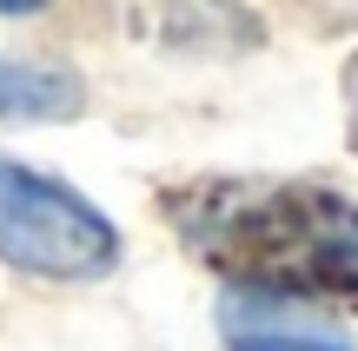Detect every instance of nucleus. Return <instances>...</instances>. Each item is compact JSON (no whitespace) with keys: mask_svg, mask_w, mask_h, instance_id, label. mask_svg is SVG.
Returning a JSON list of instances; mask_svg holds the SVG:
<instances>
[{"mask_svg":"<svg viewBox=\"0 0 358 351\" xmlns=\"http://www.w3.org/2000/svg\"><path fill=\"white\" fill-rule=\"evenodd\" d=\"M173 232L232 292L345 299L358 292V199L312 179H206L166 199Z\"/></svg>","mask_w":358,"mask_h":351,"instance_id":"f257e3e1","label":"nucleus"},{"mask_svg":"<svg viewBox=\"0 0 358 351\" xmlns=\"http://www.w3.org/2000/svg\"><path fill=\"white\" fill-rule=\"evenodd\" d=\"M0 265L27 278H60V285L106 278L120 265V232L66 179L0 159Z\"/></svg>","mask_w":358,"mask_h":351,"instance_id":"f03ea898","label":"nucleus"},{"mask_svg":"<svg viewBox=\"0 0 358 351\" xmlns=\"http://www.w3.org/2000/svg\"><path fill=\"white\" fill-rule=\"evenodd\" d=\"M219 331H226V351H358L345 331L292 318V305L252 299V292H226L219 299Z\"/></svg>","mask_w":358,"mask_h":351,"instance_id":"7ed1b4c3","label":"nucleus"},{"mask_svg":"<svg viewBox=\"0 0 358 351\" xmlns=\"http://www.w3.org/2000/svg\"><path fill=\"white\" fill-rule=\"evenodd\" d=\"M80 106H87V87L73 66L0 53V119H73Z\"/></svg>","mask_w":358,"mask_h":351,"instance_id":"20e7f679","label":"nucleus"},{"mask_svg":"<svg viewBox=\"0 0 358 351\" xmlns=\"http://www.w3.org/2000/svg\"><path fill=\"white\" fill-rule=\"evenodd\" d=\"M34 7H47V0H0V13H34Z\"/></svg>","mask_w":358,"mask_h":351,"instance_id":"39448f33","label":"nucleus"},{"mask_svg":"<svg viewBox=\"0 0 358 351\" xmlns=\"http://www.w3.org/2000/svg\"><path fill=\"white\" fill-rule=\"evenodd\" d=\"M345 93H352V119H358V60H352V80H345Z\"/></svg>","mask_w":358,"mask_h":351,"instance_id":"423d86ee","label":"nucleus"}]
</instances>
